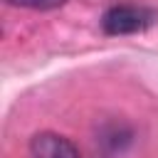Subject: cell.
Masks as SVG:
<instances>
[{
    "label": "cell",
    "mask_w": 158,
    "mask_h": 158,
    "mask_svg": "<svg viewBox=\"0 0 158 158\" xmlns=\"http://www.w3.org/2000/svg\"><path fill=\"white\" fill-rule=\"evenodd\" d=\"M156 22V12L143 5H111L101 15V30L111 37L136 35Z\"/></svg>",
    "instance_id": "1"
},
{
    "label": "cell",
    "mask_w": 158,
    "mask_h": 158,
    "mask_svg": "<svg viewBox=\"0 0 158 158\" xmlns=\"http://www.w3.org/2000/svg\"><path fill=\"white\" fill-rule=\"evenodd\" d=\"M32 158H79V148L62 133L40 131L30 141Z\"/></svg>",
    "instance_id": "2"
},
{
    "label": "cell",
    "mask_w": 158,
    "mask_h": 158,
    "mask_svg": "<svg viewBox=\"0 0 158 158\" xmlns=\"http://www.w3.org/2000/svg\"><path fill=\"white\" fill-rule=\"evenodd\" d=\"M12 7H25V10H54L67 5L69 0H5Z\"/></svg>",
    "instance_id": "3"
}]
</instances>
